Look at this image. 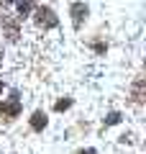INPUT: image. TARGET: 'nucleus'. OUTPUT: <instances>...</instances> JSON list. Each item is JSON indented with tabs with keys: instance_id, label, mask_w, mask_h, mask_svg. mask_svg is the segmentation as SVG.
<instances>
[{
	"instance_id": "obj_10",
	"label": "nucleus",
	"mask_w": 146,
	"mask_h": 154,
	"mask_svg": "<svg viewBox=\"0 0 146 154\" xmlns=\"http://www.w3.org/2000/svg\"><path fill=\"white\" fill-rule=\"evenodd\" d=\"M77 154H95V149H82V152H77Z\"/></svg>"
},
{
	"instance_id": "obj_9",
	"label": "nucleus",
	"mask_w": 146,
	"mask_h": 154,
	"mask_svg": "<svg viewBox=\"0 0 146 154\" xmlns=\"http://www.w3.org/2000/svg\"><path fill=\"white\" fill-rule=\"evenodd\" d=\"M69 105H72V100H69V98H64V100H56V105H54V108H56V110H67Z\"/></svg>"
},
{
	"instance_id": "obj_4",
	"label": "nucleus",
	"mask_w": 146,
	"mask_h": 154,
	"mask_svg": "<svg viewBox=\"0 0 146 154\" xmlns=\"http://www.w3.org/2000/svg\"><path fill=\"white\" fill-rule=\"evenodd\" d=\"M3 26H5V31H8V38H11V41H18V36H21V33H18V23L13 21V18L3 16Z\"/></svg>"
},
{
	"instance_id": "obj_7",
	"label": "nucleus",
	"mask_w": 146,
	"mask_h": 154,
	"mask_svg": "<svg viewBox=\"0 0 146 154\" xmlns=\"http://www.w3.org/2000/svg\"><path fill=\"white\" fill-rule=\"evenodd\" d=\"M31 8H33V3H16V11L21 13V18L28 16V13H31Z\"/></svg>"
},
{
	"instance_id": "obj_5",
	"label": "nucleus",
	"mask_w": 146,
	"mask_h": 154,
	"mask_svg": "<svg viewBox=\"0 0 146 154\" xmlns=\"http://www.w3.org/2000/svg\"><path fill=\"white\" fill-rule=\"evenodd\" d=\"M44 126H46V113H44V110H36V113L31 116V128L33 131H41Z\"/></svg>"
},
{
	"instance_id": "obj_3",
	"label": "nucleus",
	"mask_w": 146,
	"mask_h": 154,
	"mask_svg": "<svg viewBox=\"0 0 146 154\" xmlns=\"http://www.w3.org/2000/svg\"><path fill=\"white\" fill-rule=\"evenodd\" d=\"M85 18H87V5L85 3H72V21H75V28H80Z\"/></svg>"
},
{
	"instance_id": "obj_1",
	"label": "nucleus",
	"mask_w": 146,
	"mask_h": 154,
	"mask_svg": "<svg viewBox=\"0 0 146 154\" xmlns=\"http://www.w3.org/2000/svg\"><path fill=\"white\" fill-rule=\"evenodd\" d=\"M36 23L41 28H54L56 23H59V18L54 16V11L49 5H38V11H36Z\"/></svg>"
},
{
	"instance_id": "obj_2",
	"label": "nucleus",
	"mask_w": 146,
	"mask_h": 154,
	"mask_svg": "<svg viewBox=\"0 0 146 154\" xmlns=\"http://www.w3.org/2000/svg\"><path fill=\"white\" fill-rule=\"evenodd\" d=\"M18 113H21V100H18V95L13 93L11 100L0 103V116H3V118H16Z\"/></svg>"
},
{
	"instance_id": "obj_8",
	"label": "nucleus",
	"mask_w": 146,
	"mask_h": 154,
	"mask_svg": "<svg viewBox=\"0 0 146 154\" xmlns=\"http://www.w3.org/2000/svg\"><path fill=\"white\" fill-rule=\"evenodd\" d=\"M118 121H120V113H108V118H105V126H115Z\"/></svg>"
},
{
	"instance_id": "obj_11",
	"label": "nucleus",
	"mask_w": 146,
	"mask_h": 154,
	"mask_svg": "<svg viewBox=\"0 0 146 154\" xmlns=\"http://www.w3.org/2000/svg\"><path fill=\"white\" fill-rule=\"evenodd\" d=\"M0 93H3V82H0Z\"/></svg>"
},
{
	"instance_id": "obj_12",
	"label": "nucleus",
	"mask_w": 146,
	"mask_h": 154,
	"mask_svg": "<svg viewBox=\"0 0 146 154\" xmlns=\"http://www.w3.org/2000/svg\"><path fill=\"white\" fill-rule=\"evenodd\" d=\"M0 62H3V54H0Z\"/></svg>"
},
{
	"instance_id": "obj_6",
	"label": "nucleus",
	"mask_w": 146,
	"mask_h": 154,
	"mask_svg": "<svg viewBox=\"0 0 146 154\" xmlns=\"http://www.w3.org/2000/svg\"><path fill=\"white\" fill-rule=\"evenodd\" d=\"M133 100H136V103H141V100H144V80H138V82H136V88H133Z\"/></svg>"
}]
</instances>
